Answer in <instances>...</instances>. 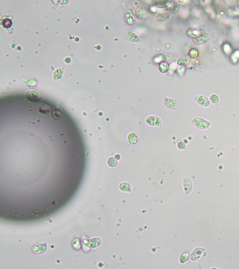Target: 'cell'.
<instances>
[{"instance_id":"6da1fadb","label":"cell","mask_w":239,"mask_h":269,"mask_svg":"<svg viewBox=\"0 0 239 269\" xmlns=\"http://www.w3.org/2000/svg\"><path fill=\"white\" fill-rule=\"evenodd\" d=\"M194 126L201 130H206L211 126V124L206 119L201 117H195L192 120Z\"/></svg>"},{"instance_id":"7a4b0ae2","label":"cell","mask_w":239,"mask_h":269,"mask_svg":"<svg viewBox=\"0 0 239 269\" xmlns=\"http://www.w3.org/2000/svg\"><path fill=\"white\" fill-rule=\"evenodd\" d=\"M145 121L149 125L162 127V121L160 118L157 116H149L146 118Z\"/></svg>"},{"instance_id":"3957f363","label":"cell","mask_w":239,"mask_h":269,"mask_svg":"<svg viewBox=\"0 0 239 269\" xmlns=\"http://www.w3.org/2000/svg\"><path fill=\"white\" fill-rule=\"evenodd\" d=\"M164 104L165 107L170 109L176 110L179 108V104L177 101L172 98H164Z\"/></svg>"},{"instance_id":"277c9868","label":"cell","mask_w":239,"mask_h":269,"mask_svg":"<svg viewBox=\"0 0 239 269\" xmlns=\"http://www.w3.org/2000/svg\"><path fill=\"white\" fill-rule=\"evenodd\" d=\"M124 20L128 26H133L136 22L132 9H128L124 12Z\"/></svg>"},{"instance_id":"5b68a950","label":"cell","mask_w":239,"mask_h":269,"mask_svg":"<svg viewBox=\"0 0 239 269\" xmlns=\"http://www.w3.org/2000/svg\"><path fill=\"white\" fill-rule=\"evenodd\" d=\"M26 98L30 101L38 102L42 99V96L39 93L34 91L30 90L26 93Z\"/></svg>"},{"instance_id":"8992f818","label":"cell","mask_w":239,"mask_h":269,"mask_svg":"<svg viewBox=\"0 0 239 269\" xmlns=\"http://www.w3.org/2000/svg\"><path fill=\"white\" fill-rule=\"evenodd\" d=\"M196 102H197L199 105L203 107H208L210 105V101L208 97L205 95H197L194 98Z\"/></svg>"},{"instance_id":"52a82bcc","label":"cell","mask_w":239,"mask_h":269,"mask_svg":"<svg viewBox=\"0 0 239 269\" xmlns=\"http://www.w3.org/2000/svg\"><path fill=\"white\" fill-rule=\"evenodd\" d=\"M62 111L59 103H55L51 108V116L55 120H58L61 117Z\"/></svg>"},{"instance_id":"ba28073f","label":"cell","mask_w":239,"mask_h":269,"mask_svg":"<svg viewBox=\"0 0 239 269\" xmlns=\"http://www.w3.org/2000/svg\"><path fill=\"white\" fill-rule=\"evenodd\" d=\"M210 35L208 33H203L198 35L196 37L193 38V40L195 44L201 45L206 43L210 39Z\"/></svg>"},{"instance_id":"9c48e42d","label":"cell","mask_w":239,"mask_h":269,"mask_svg":"<svg viewBox=\"0 0 239 269\" xmlns=\"http://www.w3.org/2000/svg\"><path fill=\"white\" fill-rule=\"evenodd\" d=\"M47 246L46 243H39L33 245L31 248V251L35 254H42L46 251Z\"/></svg>"},{"instance_id":"30bf717a","label":"cell","mask_w":239,"mask_h":269,"mask_svg":"<svg viewBox=\"0 0 239 269\" xmlns=\"http://www.w3.org/2000/svg\"><path fill=\"white\" fill-rule=\"evenodd\" d=\"M205 251V249L204 248L201 247H197L195 248L191 254V260L193 262H196L201 258Z\"/></svg>"},{"instance_id":"8fae6325","label":"cell","mask_w":239,"mask_h":269,"mask_svg":"<svg viewBox=\"0 0 239 269\" xmlns=\"http://www.w3.org/2000/svg\"><path fill=\"white\" fill-rule=\"evenodd\" d=\"M183 186L186 195L191 193L193 189V184L192 180L189 177H185L183 179Z\"/></svg>"},{"instance_id":"7c38bea8","label":"cell","mask_w":239,"mask_h":269,"mask_svg":"<svg viewBox=\"0 0 239 269\" xmlns=\"http://www.w3.org/2000/svg\"><path fill=\"white\" fill-rule=\"evenodd\" d=\"M125 38L129 42L133 43H139L141 39L139 36L134 32L128 31L125 35Z\"/></svg>"},{"instance_id":"4fadbf2b","label":"cell","mask_w":239,"mask_h":269,"mask_svg":"<svg viewBox=\"0 0 239 269\" xmlns=\"http://www.w3.org/2000/svg\"><path fill=\"white\" fill-rule=\"evenodd\" d=\"M172 55L169 54H158L155 57V61L156 62L168 61L172 58Z\"/></svg>"},{"instance_id":"5bb4252c","label":"cell","mask_w":239,"mask_h":269,"mask_svg":"<svg viewBox=\"0 0 239 269\" xmlns=\"http://www.w3.org/2000/svg\"><path fill=\"white\" fill-rule=\"evenodd\" d=\"M102 241L99 238H93L90 239L86 244V246L90 249H94L99 247L101 244Z\"/></svg>"},{"instance_id":"9a60e30c","label":"cell","mask_w":239,"mask_h":269,"mask_svg":"<svg viewBox=\"0 0 239 269\" xmlns=\"http://www.w3.org/2000/svg\"><path fill=\"white\" fill-rule=\"evenodd\" d=\"M191 62V58L188 55H183L179 57L177 61V64L180 66H185L189 65Z\"/></svg>"},{"instance_id":"2e32d148","label":"cell","mask_w":239,"mask_h":269,"mask_svg":"<svg viewBox=\"0 0 239 269\" xmlns=\"http://www.w3.org/2000/svg\"><path fill=\"white\" fill-rule=\"evenodd\" d=\"M23 82L27 87L29 88H35L38 85V82L37 80L33 78L30 77L24 78L23 80Z\"/></svg>"},{"instance_id":"e0dca14e","label":"cell","mask_w":239,"mask_h":269,"mask_svg":"<svg viewBox=\"0 0 239 269\" xmlns=\"http://www.w3.org/2000/svg\"><path fill=\"white\" fill-rule=\"evenodd\" d=\"M171 18V15L170 13L169 12H163L158 14L157 17V20L158 22H165L167 21L168 20Z\"/></svg>"},{"instance_id":"ac0fdd59","label":"cell","mask_w":239,"mask_h":269,"mask_svg":"<svg viewBox=\"0 0 239 269\" xmlns=\"http://www.w3.org/2000/svg\"><path fill=\"white\" fill-rule=\"evenodd\" d=\"M134 15L135 18L137 20H141L143 19L144 17V12L140 6H137L136 7L134 10Z\"/></svg>"},{"instance_id":"d6986e66","label":"cell","mask_w":239,"mask_h":269,"mask_svg":"<svg viewBox=\"0 0 239 269\" xmlns=\"http://www.w3.org/2000/svg\"><path fill=\"white\" fill-rule=\"evenodd\" d=\"M171 2V0H157L155 2V4L158 8H165L170 5Z\"/></svg>"},{"instance_id":"ffe728a7","label":"cell","mask_w":239,"mask_h":269,"mask_svg":"<svg viewBox=\"0 0 239 269\" xmlns=\"http://www.w3.org/2000/svg\"><path fill=\"white\" fill-rule=\"evenodd\" d=\"M39 112L44 114H48L50 112V105L46 103H42L40 104L38 107Z\"/></svg>"},{"instance_id":"44dd1931","label":"cell","mask_w":239,"mask_h":269,"mask_svg":"<svg viewBox=\"0 0 239 269\" xmlns=\"http://www.w3.org/2000/svg\"><path fill=\"white\" fill-rule=\"evenodd\" d=\"M169 68V64L167 62H162L159 65V70L163 73H165L168 72Z\"/></svg>"},{"instance_id":"7402d4cb","label":"cell","mask_w":239,"mask_h":269,"mask_svg":"<svg viewBox=\"0 0 239 269\" xmlns=\"http://www.w3.org/2000/svg\"><path fill=\"white\" fill-rule=\"evenodd\" d=\"M128 141L131 144H136L138 142V136L135 132H130L128 136Z\"/></svg>"},{"instance_id":"603a6c76","label":"cell","mask_w":239,"mask_h":269,"mask_svg":"<svg viewBox=\"0 0 239 269\" xmlns=\"http://www.w3.org/2000/svg\"><path fill=\"white\" fill-rule=\"evenodd\" d=\"M209 100L210 103H212L213 106H217L220 102V98L219 96L215 93L211 94L209 97Z\"/></svg>"},{"instance_id":"cb8c5ba5","label":"cell","mask_w":239,"mask_h":269,"mask_svg":"<svg viewBox=\"0 0 239 269\" xmlns=\"http://www.w3.org/2000/svg\"><path fill=\"white\" fill-rule=\"evenodd\" d=\"M180 8V5L179 3L177 2H174L173 4H172V6L169 8L170 14L173 15L177 14L179 11Z\"/></svg>"},{"instance_id":"d4e9b609","label":"cell","mask_w":239,"mask_h":269,"mask_svg":"<svg viewBox=\"0 0 239 269\" xmlns=\"http://www.w3.org/2000/svg\"><path fill=\"white\" fill-rule=\"evenodd\" d=\"M198 54H199V52L196 48H193L188 51V56L190 58H197L198 57Z\"/></svg>"},{"instance_id":"484cf974","label":"cell","mask_w":239,"mask_h":269,"mask_svg":"<svg viewBox=\"0 0 239 269\" xmlns=\"http://www.w3.org/2000/svg\"><path fill=\"white\" fill-rule=\"evenodd\" d=\"M120 189L123 192H131V187L128 183L123 182L121 183L120 185Z\"/></svg>"},{"instance_id":"4316f807","label":"cell","mask_w":239,"mask_h":269,"mask_svg":"<svg viewBox=\"0 0 239 269\" xmlns=\"http://www.w3.org/2000/svg\"><path fill=\"white\" fill-rule=\"evenodd\" d=\"M190 253L188 251L183 253L180 256V262L181 263H184L186 262L189 259Z\"/></svg>"},{"instance_id":"83f0119b","label":"cell","mask_w":239,"mask_h":269,"mask_svg":"<svg viewBox=\"0 0 239 269\" xmlns=\"http://www.w3.org/2000/svg\"><path fill=\"white\" fill-rule=\"evenodd\" d=\"M2 26L6 29H9L11 27L12 25V21L10 18H4L2 22Z\"/></svg>"},{"instance_id":"f1b7e54d","label":"cell","mask_w":239,"mask_h":269,"mask_svg":"<svg viewBox=\"0 0 239 269\" xmlns=\"http://www.w3.org/2000/svg\"><path fill=\"white\" fill-rule=\"evenodd\" d=\"M63 74V70L60 68H58L55 71L54 74V78L55 80H58L61 79Z\"/></svg>"},{"instance_id":"f546056e","label":"cell","mask_w":239,"mask_h":269,"mask_svg":"<svg viewBox=\"0 0 239 269\" xmlns=\"http://www.w3.org/2000/svg\"><path fill=\"white\" fill-rule=\"evenodd\" d=\"M108 164L110 167H114L117 165V161L114 157H111L108 160Z\"/></svg>"},{"instance_id":"4dcf8cb0","label":"cell","mask_w":239,"mask_h":269,"mask_svg":"<svg viewBox=\"0 0 239 269\" xmlns=\"http://www.w3.org/2000/svg\"><path fill=\"white\" fill-rule=\"evenodd\" d=\"M177 147L180 150H183V149H185V144L184 142L181 141V142H178V144H177Z\"/></svg>"},{"instance_id":"1f68e13d","label":"cell","mask_w":239,"mask_h":269,"mask_svg":"<svg viewBox=\"0 0 239 269\" xmlns=\"http://www.w3.org/2000/svg\"><path fill=\"white\" fill-rule=\"evenodd\" d=\"M115 157L116 160H120V155L117 154L115 155Z\"/></svg>"}]
</instances>
